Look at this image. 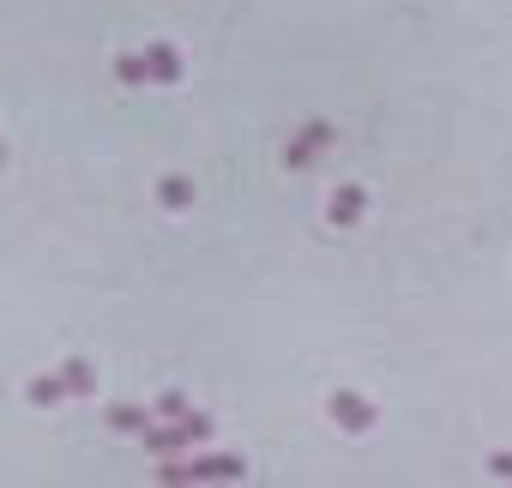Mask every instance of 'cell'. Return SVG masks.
<instances>
[{"label":"cell","mask_w":512,"mask_h":488,"mask_svg":"<svg viewBox=\"0 0 512 488\" xmlns=\"http://www.w3.org/2000/svg\"><path fill=\"white\" fill-rule=\"evenodd\" d=\"M109 422H115L121 434H145V428L157 422V410H139V404H115V410H109Z\"/></svg>","instance_id":"ba28073f"},{"label":"cell","mask_w":512,"mask_h":488,"mask_svg":"<svg viewBox=\"0 0 512 488\" xmlns=\"http://www.w3.org/2000/svg\"><path fill=\"white\" fill-rule=\"evenodd\" d=\"M139 440H145V452H157V458H181V452H193L199 440H211V416H205V410H181L169 428H145Z\"/></svg>","instance_id":"6da1fadb"},{"label":"cell","mask_w":512,"mask_h":488,"mask_svg":"<svg viewBox=\"0 0 512 488\" xmlns=\"http://www.w3.org/2000/svg\"><path fill=\"white\" fill-rule=\"evenodd\" d=\"M181 410H187V398H181V392H163V398H157V416H181Z\"/></svg>","instance_id":"8fae6325"},{"label":"cell","mask_w":512,"mask_h":488,"mask_svg":"<svg viewBox=\"0 0 512 488\" xmlns=\"http://www.w3.org/2000/svg\"><path fill=\"white\" fill-rule=\"evenodd\" d=\"M115 79L121 85H145V55H121L115 61Z\"/></svg>","instance_id":"30bf717a"},{"label":"cell","mask_w":512,"mask_h":488,"mask_svg":"<svg viewBox=\"0 0 512 488\" xmlns=\"http://www.w3.org/2000/svg\"><path fill=\"white\" fill-rule=\"evenodd\" d=\"M332 416H338L350 434H368V428H374V404L356 398V392H332Z\"/></svg>","instance_id":"52a82bcc"},{"label":"cell","mask_w":512,"mask_h":488,"mask_svg":"<svg viewBox=\"0 0 512 488\" xmlns=\"http://www.w3.org/2000/svg\"><path fill=\"white\" fill-rule=\"evenodd\" d=\"M157 476L163 482H241L247 464L241 458H223V452H211V458H163Z\"/></svg>","instance_id":"7a4b0ae2"},{"label":"cell","mask_w":512,"mask_h":488,"mask_svg":"<svg viewBox=\"0 0 512 488\" xmlns=\"http://www.w3.org/2000/svg\"><path fill=\"white\" fill-rule=\"evenodd\" d=\"M145 85H181V55L169 43H151L145 49Z\"/></svg>","instance_id":"8992f818"},{"label":"cell","mask_w":512,"mask_h":488,"mask_svg":"<svg viewBox=\"0 0 512 488\" xmlns=\"http://www.w3.org/2000/svg\"><path fill=\"white\" fill-rule=\"evenodd\" d=\"M163 205L169 211H187L193 205V181L187 175H163Z\"/></svg>","instance_id":"9c48e42d"},{"label":"cell","mask_w":512,"mask_h":488,"mask_svg":"<svg viewBox=\"0 0 512 488\" xmlns=\"http://www.w3.org/2000/svg\"><path fill=\"white\" fill-rule=\"evenodd\" d=\"M488 470H494L500 482H512V452H494V458H488Z\"/></svg>","instance_id":"7c38bea8"},{"label":"cell","mask_w":512,"mask_h":488,"mask_svg":"<svg viewBox=\"0 0 512 488\" xmlns=\"http://www.w3.org/2000/svg\"><path fill=\"white\" fill-rule=\"evenodd\" d=\"M362 211H368V187H356V181H344V187L332 193V205H326V217H332L338 229H356Z\"/></svg>","instance_id":"5b68a950"},{"label":"cell","mask_w":512,"mask_h":488,"mask_svg":"<svg viewBox=\"0 0 512 488\" xmlns=\"http://www.w3.org/2000/svg\"><path fill=\"white\" fill-rule=\"evenodd\" d=\"M85 392H97V368L91 362H67V368L31 380V404H61V398H85Z\"/></svg>","instance_id":"3957f363"},{"label":"cell","mask_w":512,"mask_h":488,"mask_svg":"<svg viewBox=\"0 0 512 488\" xmlns=\"http://www.w3.org/2000/svg\"><path fill=\"white\" fill-rule=\"evenodd\" d=\"M332 139H338V133H332V121H308V127H302V133L290 139L284 163H290V169H308V163H314V157H320V151H326Z\"/></svg>","instance_id":"277c9868"}]
</instances>
